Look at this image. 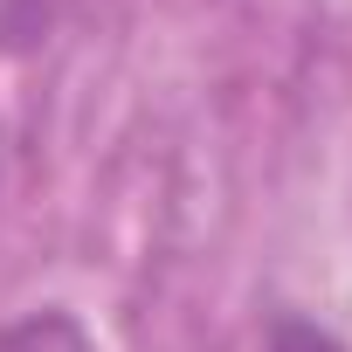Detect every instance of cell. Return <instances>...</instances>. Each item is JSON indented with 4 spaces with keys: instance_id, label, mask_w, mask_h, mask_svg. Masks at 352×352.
Masks as SVG:
<instances>
[{
    "instance_id": "1",
    "label": "cell",
    "mask_w": 352,
    "mask_h": 352,
    "mask_svg": "<svg viewBox=\"0 0 352 352\" xmlns=\"http://www.w3.org/2000/svg\"><path fill=\"white\" fill-rule=\"evenodd\" d=\"M0 352H97V345L69 311H28L14 324H0Z\"/></svg>"
},
{
    "instance_id": "2",
    "label": "cell",
    "mask_w": 352,
    "mask_h": 352,
    "mask_svg": "<svg viewBox=\"0 0 352 352\" xmlns=\"http://www.w3.org/2000/svg\"><path fill=\"white\" fill-rule=\"evenodd\" d=\"M270 352H345L331 331H318V324H304V318H283L276 331H270Z\"/></svg>"
}]
</instances>
